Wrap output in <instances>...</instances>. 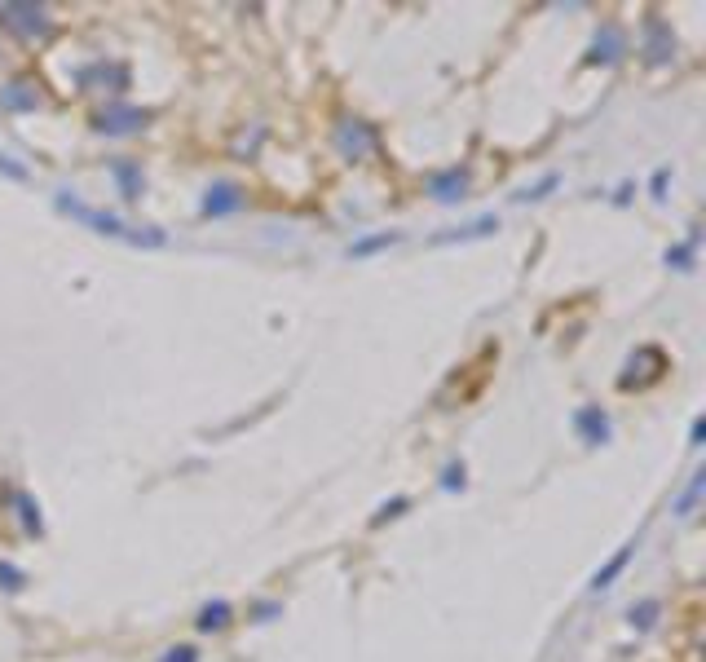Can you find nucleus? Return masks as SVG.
I'll return each instance as SVG.
<instances>
[{"label":"nucleus","mask_w":706,"mask_h":662,"mask_svg":"<svg viewBox=\"0 0 706 662\" xmlns=\"http://www.w3.org/2000/svg\"><path fill=\"white\" fill-rule=\"evenodd\" d=\"M406 508H411V499H406V495H398V499H389V504H384L380 512H376V517H371V526H384V521H398L402 517V512Z\"/></svg>","instance_id":"21"},{"label":"nucleus","mask_w":706,"mask_h":662,"mask_svg":"<svg viewBox=\"0 0 706 662\" xmlns=\"http://www.w3.org/2000/svg\"><path fill=\"white\" fill-rule=\"evenodd\" d=\"M243 204H248V195H243V186H234V181H212L208 195H203L199 212L208 221H221V217H234Z\"/></svg>","instance_id":"3"},{"label":"nucleus","mask_w":706,"mask_h":662,"mask_svg":"<svg viewBox=\"0 0 706 662\" xmlns=\"http://www.w3.org/2000/svg\"><path fill=\"white\" fill-rule=\"evenodd\" d=\"M623 53H627V31L618 27V23H601V31H596V40H592V49H587V62L614 67Z\"/></svg>","instance_id":"5"},{"label":"nucleus","mask_w":706,"mask_h":662,"mask_svg":"<svg viewBox=\"0 0 706 662\" xmlns=\"http://www.w3.org/2000/svg\"><path fill=\"white\" fill-rule=\"evenodd\" d=\"M574 433H579L587 446H605L609 433H614V424H609V415L601 407H579L574 411Z\"/></svg>","instance_id":"7"},{"label":"nucleus","mask_w":706,"mask_h":662,"mask_svg":"<svg viewBox=\"0 0 706 662\" xmlns=\"http://www.w3.org/2000/svg\"><path fill=\"white\" fill-rule=\"evenodd\" d=\"M402 234L398 230H384V234H367V239H358V243H349V256L353 261H362V256H376V252H384V248H393Z\"/></svg>","instance_id":"14"},{"label":"nucleus","mask_w":706,"mask_h":662,"mask_svg":"<svg viewBox=\"0 0 706 662\" xmlns=\"http://www.w3.org/2000/svg\"><path fill=\"white\" fill-rule=\"evenodd\" d=\"M645 53L654 67L676 58V36H671V27L662 23V18H645Z\"/></svg>","instance_id":"8"},{"label":"nucleus","mask_w":706,"mask_h":662,"mask_svg":"<svg viewBox=\"0 0 706 662\" xmlns=\"http://www.w3.org/2000/svg\"><path fill=\"white\" fill-rule=\"evenodd\" d=\"M146 120H151V115L137 111V106H106V111L93 115V128L106 137H128V133H142Z\"/></svg>","instance_id":"4"},{"label":"nucleus","mask_w":706,"mask_h":662,"mask_svg":"<svg viewBox=\"0 0 706 662\" xmlns=\"http://www.w3.org/2000/svg\"><path fill=\"white\" fill-rule=\"evenodd\" d=\"M14 508H18V517H23V530H27V535H45V517H40V504L27 495V490H18V495H14Z\"/></svg>","instance_id":"15"},{"label":"nucleus","mask_w":706,"mask_h":662,"mask_svg":"<svg viewBox=\"0 0 706 662\" xmlns=\"http://www.w3.org/2000/svg\"><path fill=\"white\" fill-rule=\"evenodd\" d=\"M464 464H446L442 468V490H464Z\"/></svg>","instance_id":"22"},{"label":"nucleus","mask_w":706,"mask_h":662,"mask_svg":"<svg viewBox=\"0 0 706 662\" xmlns=\"http://www.w3.org/2000/svg\"><path fill=\"white\" fill-rule=\"evenodd\" d=\"M0 23L9 31H18L23 40H49V9L45 5H0Z\"/></svg>","instance_id":"2"},{"label":"nucleus","mask_w":706,"mask_h":662,"mask_svg":"<svg viewBox=\"0 0 706 662\" xmlns=\"http://www.w3.org/2000/svg\"><path fill=\"white\" fill-rule=\"evenodd\" d=\"M0 173H5L9 181H27V177H31L27 168H23V164H14V159H9V155H0Z\"/></svg>","instance_id":"25"},{"label":"nucleus","mask_w":706,"mask_h":662,"mask_svg":"<svg viewBox=\"0 0 706 662\" xmlns=\"http://www.w3.org/2000/svg\"><path fill=\"white\" fill-rule=\"evenodd\" d=\"M693 256H698V234H689L684 243H676V248H667V265H676V270H693Z\"/></svg>","instance_id":"18"},{"label":"nucleus","mask_w":706,"mask_h":662,"mask_svg":"<svg viewBox=\"0 0 706 662\" xmlns=\"http://www.w3.org/2000/svg\"><path fill=\"white\" fill-rule=\"evenodd\" d=\"M336 146H340V155H349V159H362L376 146V133H371V124H358V120H345L336 128Z\"/></svg>","instance_id":"10"},{"label":"nucleus","mask_w":706,"mask_h":662,"mask_svg":"<svg viewBox=\"0 0 706 662\" xmlns=\"http://www.w3.org/2000/svg\"><path fill=\"white\" fill-rule=\"evenodd\" d=\"M58 212L62 217H76L80 226H89V230H98V234H106V239H124V243H133V248H164L168 243V234L164 230H155V226H146V230H128L120 217H111V212H98V208H89V204H80L71 190H62L58 199Z\"/></svg>","instance_id":"1"},{"label":"nucleus","mask_w":706,"mask_h":662,"mask_svg":"<svg viewBox=\"0 0 706 662\" xmlns=\"http://www.w3.org/2000/svg\"><path fill=\"white\" fill-rule=\"evenodd\" d=\"M662 186H667V168H658V173H654V195H662Z\"/></svg>","instance_id":"27"},{"label":"nucleus","mask_w":706,"mask_h":662,"mask_svg":"<svg viewBox=\"0 0 706 662\" xmlns=\"http://www.w3.org/2000/svg\"><path fill=\"white\" fill-rule=\"evenodd\" d=\"M702 437H706V420L698 415V420L689 424V446H702Z\"/></svg>","instance_id":"26"},{"label":"nucleus","mask_w":706,"mask_h":662,"mask_svg":"<svg viewBox=\"0 0 706 662\" xmlns=\"http://www.w3.org/2000/svg\"><path fill=\"white\" fill-rule=\"evenodd\" d=\"M658 614H662L658 601H640V605H631V610H627V623L636 627V632H649V627L658 623Z\"/></svg>","instance_id":"17"},{"label":"nucleus","mask_w":706,"mask_h":662,"mask_svg":"<svg viewBox=\"0 0 706 662\" xmlns=\"http://www.w3.org/2000/svg\"><path fill=\"white\" fill-rule=\"evenodd\" d=\"M631 552H636V543H627V548H618V552H614V557H609V561L601 565V570H596V574H592V592H605V587H609V583H614V579H618V574H623V570H627V561H631Z\"/></svg>","instance_id":"13"},{"label":"nucleus","mask_w":706,"mask_h":662,"mask_svg":"<svg viewBox=\"0 0 706 662\" xmlns=\"http://www.w3.org/2000/svg\"><path fill=\"white\" fill-rule=\"evenodd\" d=\"M0 587H5V592H23V587H27V574L18 570L14 561H0Z\"/></svg>","instance_id":"20"},{"label":"nucleus","mask_w":706,"mask_h":662,"mask_svg":"<svg viewBox=\"0 0 706 662\" xmlns=\"http://www.w3.org/2000/svg\"><path fill=\"white\" fill-rule=\"evenodd\" d=\"M159 662H199V649L195 645H173V649H164Z\"/></svg>","instance_id":"24"},{"label":"nucleus","mask_w":706,"mask_h":662,"mask_svg":"<svg viewBox=\"0 0 706 662\" xmlns=\"http://www.w3.org/2000/svg\"><path fill=\"white\" fill-rule=\"evenodd\" d=\"M499 230V217H495V212H486V217H477V221H468V226H459L455 234H437V239L433 243H464V239H490V234H495Z\"/></svg>","instance_id":"12"},{"label":"nucleus","mask_w":706,"mask_h":662,"mask_svg":"<svg viewBox=\"0 0 706 662\" xmlns=\"http://www.w3.org/2000/svg\"><path fill=\"white\" fill-rule=\"evenodd\" d=\"M556 181H561V177H556V173H548V177L539 181V186H526V190H521L517 199H548V190H556Z\"/></svg>","instance_id":"23"},{"label":"nucleus","mask_w":706,"mask_h":662,"mask_svg":"<svg viewBox=\"0 0 706 662\" xmlns=\"http://www.w3.org/2000/svg\"><path fill=\"white\" fill-rule=\"evenodd\" d=\"M702 486H706V473L698 468V473H693V482H689V490H684V495H680V504H676L680 517H689V512H693V504H698V499H702Z\"/></svg>","instance_id":"19"},{"label":"nucleus","mask_w":706,"mask_h":662,"mask_svg":"<svg viewBox=\"0 0 706 662\" xmlns=\"http://www.w3.org/2000/svg\"><path fill=\"white\" fill-rule=\"evenodd\" d=\"M230 601H208V605H203V610H199V618H195V627H199V632H221V627H226L230 623Z\"/></svg>","instance_id":"16"},{"label":"nucleus","mask_w":706,"mask_h":662,"mask_svg":"<svg viewBox=\"0 0 706 662\" xmlns=\"http://www.w3.org/2000/svg\"><path fill=\"white\" fill-rule=\"evenodd\" d=\"M111 177H115V186H120V195L133 204V199H142V190H146V173H142V164L137 159H128V155H120V159H111Z\"/></svg>","instance_id":"9"},{"label":"nucleus","mask_w":706,"mask_h":662,"mask_svg":"<svg viewBox=\"0 0 706 662\" xmlns=\"http://www.w3.org/2000/svg\"><path fill=\"white\" fill-rule=\"evenodd\" d=\"M429 195L437 199V204H459V199H468V168H437V173L429 177Z\"/></svg>","instance_id":"6"},{"label":"nucleus","mask_w":706,"mask_h":662,"mask_svg":"<svg viewBox=\"0 0 706 662\" xmlns=\"http://www.w3.org/2000/svg\"><path fill=\"white\" fill-rule=\"evenodd\" d=\"M0 111H9V115H31V111H40L36 84H27V80L5 84V89H0Z\"/></svg>","instance_id":"11"}]
</instances>
